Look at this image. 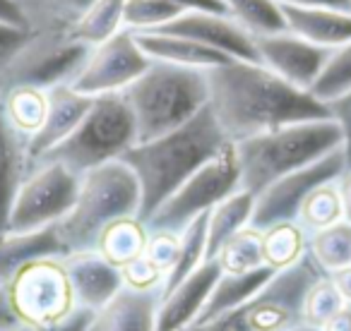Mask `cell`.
<instances>
[{"mask_svg": "<svg viewBox=\"0 0 351 331\" xmlns=\"http://www.w3.org/2000/svg\"><path fill=\"white\" fill-rule=\"evenodd\" d=\"M77 190L80 176L68 166L58 161H36L15 195L8 216V230L29 233L60 224L73 209Z\"/></svg>", "mask_w": 351, "mask_h": 331, "instance_id": "obj_10", "label": "cell"}, {"mask_svg": "<svg viewBox=\"0 0 351 331\" xmlns=\"http://www.w3.org/2000/svg\"><path fill=\"white\" fill-rule=\"evenodd\" d=\"M142 192L135 173L121 159L92 168L80 176V190L73 209L58 226L68 254L89 252L108 224L123 216H140Z\"/></svg>", "mask_w": 351, "mask_h": 331, "instance_id": "obj_5", "label": "cell"}, {"mask_svg": "<svg viewBox=\"0 0 351 331\" xmlns=\"http://www.w3.org/2000/svg\"><path fill=\"white\" fill-rule=\"evenodd\" d=\"M215 262L219 264L221 274H250L263 269V230L245 226L217 250Z\"/></svg>", "mask_w": 351, "mask_h": 331, "instance_id": "obj_32", "label": "cell"}, {"mask_svg": "<svg viewBox=\"0 0 351 331\" xmlns=\"http://www.w3.org/2000/svg\"><path fill=\"white\" fill-rule=\"evenodd\" d=\"M178 248H181V235L178 233H173V230H149L145 257L159 272H164L169 276V272L176 264V257H178Z\"/></svg>", "mask_w": 351, "mask_h": 331, "instance_id": "obj_39", "label": "cell"}, {"mask_svg": "<svg viewBox=\"0 0 351 331\" xmlns=\"http://www.w3.org/2000/svg\"><path fill=\"white\" fill-rule=\"evenodd\" d=\"M344 305L346 302L341 300L339 291H337L335 283L330 281V276L315 278V281L308 286L306 295H303V302H301L303 324L320 331Z\"/></svg>", "mask_w": 351, "mask_h": 331, "instance_id": "obj_37", "label": "cell"}, {"mask_svg": "<svg viewBox=\"0 0 351 331\" xmlns=\"http://www.w3.org/2000/svg\"><path fill=\"white\" fill-rule=\"evenodd\" d=\"M255 197L245 190H239L221 200L207 211V259H215L217 250L239 230L250 226Z\"/></svg>", "mask_w": 351, "mask_h": 331, "instance_id": "obj_27", "label": "cell"}, {"mask_svg": "<svg viewBox=\"0 0 351 331\" xmlns=\"http://www.w3.org/2000/svg\"><path fill=\"white\" fill-rule=\"evenodd\" d=\"M0 20H3V22H10V25H17V27H22V29H25L20 12L15 10V5H12L10 0H0Z\"/></svg>", "mask_w": 351, "mask_h": 331, "instance_id": "obj_50", "label": "cell"}, {"mask_svg": "<svg viewBox=\"0 0 351 331\" xmlns=\"http://www.w3.org/2000/svg\"><path fill=\"white\" fill-rule=\"evenodd\" d=\"M94 98L84 96V94L75 92L70 84H60V87L49 89V111H46V120L41 125V130L29 140V159L32 166L39 159H44L49 151H53L60 142H65L77 125L82 122V118L87 116L89 106Z\"/></svg>", "mask_w": 351, "mask_h": 331, "instance_id": "obj_17", "label": "cell"}, {"mask_svg": "<svg viewBox=\"0 0 351 331\" xmlns=\"http://www.w3.org/2000/svg\"><path fill=\"white\" fill-rule=\"evenodd\" d=\"M241 190L260 195L274 181L306 168L322 156L341 149V132L332 118L284 125L236 142Z\"/></svg>", "mask_w": 351, "mask_h": 331, "instance_id": "obj_3", "label": "cell"}, {"mask_svg": "<svg viewBox=\"0 0 351 331\" xmlns=\"http://www.w3.org/2000/svg\"><path fill=\"white\" fill-rule=\"evenodd\" d=\"M17 319L12 317L10 312V305H8V297H5V291L0 288V331H8L10 326H15Z\"/></svg>", "mask_w": 351, "mask_h": 331, "instance_id": "obj_49", "label": "cell"}, {"mask_svg": "<svg viewBox=\"0 0 351 331\" xmlns=\"http://www.w3.org/2000/svg\"><path fill=\"white\" fill-rule=\"evenodd\" d=\"M226 144L231 142H226L210 108H202L178 130L130 146L121 161L130 166L140 183V219H149L193 173L200 171Z\"/></svg>", "mask_w": 351, "mask_h": 331, "instance_id": "obj_2", "label": "cell"}, {"mask_svg": "<svg viewBox=\"0 0 351 331\" xmlns=\"http://www.w3.org/2000/svg\"><path fill=\"white\" fill-rule=\"evenodd\" d=\"M221 5L226 8L231 20L239 22L253 36L287 31L282 5L277 0H221Z\"/></svg>", "mask_w": 351, "mask_h": 331, "instance_id": "obj_34", "label": "cell"}, {"mask_svg": "<svg viewBox=\"0 0 351 331\" xmlns=\"http://www.w3.org/2000/svg\"><path fill=\"white\" fill-rule=\"evenodd\" d=\"M121 276H123V286L132 288V291H156V288L164 291L166 274L159 272L145 254L132 259L125 267H121Z\"/></svg>", "mask_w": 351, "mask_h": 331, "instance_id": "obj_40", "label": "cell"}, {"mask_svg": "<svg viewBox=\"0 0 351 331\" xmlns=\"http://www.w3.org/2000/svg\"><path fill=\"white\" fill-rule=\"evenodd\" d=\"M327 113L339 125L341 132V154H344L346 168H351V89L341 92L339 96L325 101Z\"/></svg>", "mask_w": 351, "mask_h": 331, "instance_id": "obj_41", "label": "cell"}, {"mask_svg": "<svg viewBox=\"0 0 351 331\" xmlns=\"http://www.w3.org/2000/svg\"><path fill=\"white\" fill-rule=\"evenodd\" d=\"M135 118L137 142L178 130L207 108L205 70L154 63L121 92Z\"/></svg>", "mask_w": 351, "mask_h": 331, "instance_id": "obj_4", "label": "cell"}, {"mask_svg": "<svg viewBox=\"0 0 351 331\" xmlns=\"http://www.w3.org/2000/svg\"><path fill=\"white\" fill-rule=\"evenodd\" d=\"M274 274L277 272H272L269 267L255 269V272H250V274H221V276L217 278L215 288H212L210 297H207L205 307H202L200 317L195 319V324L212 321L219 315H224V312L248 302Z\"/></svg>", "mask_w": 351, "mask_h": 331, "instance_id": "obj_25", "label": "cell"}, {"mask_svg": "<svg viewBox=\"0 0 351 331\" xmlns=\"http://www.w3.org/2000/svg\"><path fill=\"white\" fill-rule=\"evenodd\" d=\"M44 257H68V250L58 235V226L29 233H0V288L25 264Z\"/></svg>", "mask_w": 351, "mask_h": 331, "instance_id": "obj_21", "label": "cell"}, {"mask_svg": "<svg viewBox=\"0 0 351 331\" xmlns=\"http://www.w3.org/2000/svg\"><path fill=\"white\" fill-rule=\"evenodd\" d=\"M344 168H346L344 154H341V149H337V151H332V154L322 156L315 163L306 166V168H298V171L274 181L272 185L265 187L260 195H255L250 226L263 230L272 224L296 221L303 200H306L315 187L337 181V178L344 173Z\"/></svg>", "mask_w": 351, "mask_h": 331, "instance_id": "obj_13", "label": "cell"}, {"mask_svg": "<svg viewBox=\"0 0 351 331\" xmlns=\"http://www.w3.org/2000/svg\"><path fill=\"white\" fill-rule=\"evenodd\" d=\"M291 331H317V329H313V326H306V324H301V326H296V329H291Z\"/></svg>", "mask_w": 351, "mask_h": 331, "instance_id": "obj_51", "label": "cell"}, {"mask_svg": "<svg viewBox=\"0 0 351 331\" xmlns=\"http://www.w3.org/2000/svg\"><path fill=\"white\" fill-rule=\"evenodd\" d=\"M253 39L260 65L291 82L293 87L308 89V92L315 87L332 53L330 49L311 44L291 31H277V34L253 36Z\"/></svg>", "mask_w": 351, "mask_h": 331, "instance_id": "obj_14", "label": "cell"}, {"mask_svg": "<svg viewBox=\"0 0 351 331\" xmlns=\"http://www.w3.org/2000/svg\"><path fill=\"white\" fill-rule=\"evenodd\" d=\"M149 238V228L140 216H123L108 224L97 240V252L113 267H125L132 259L142 257Z\"/></svg>", "mask_w": 351, "mask_h": 331, "instance_id": "obj_26", "label": "cell"}, {"mask_svg": "<svg viewBox=\"0 0 351 331\" xmlns=\"http://www.w3.org/2000/svg\"><path fill=\"white\" fill-rule=\"evenodd\" d=\"M308 252V233L298 221H282L263 228V259L272 272L298 264Z\"/></svg>", "mask_w": 351, "mask_h": 331, "instance_id": "obj_29", "label": "cell"}, {"mask_svg": "<svg viewBox=\"0 0 351 331\" xmlns=\"http://www.w3.org/2000/svg\"><path fill=\"white\" fill-rule=\"evenodd\" d=\"M65 269H68L70 286H73L77 307H82V310H101L123 288L121 269L106 262L97 250L68 254L65 257Z\"/></svg>", "mask_w": 351, "mask_h": 331, "instance_id": "obj_18", "label": "cell"}, {"mask_svg": "<svg viewBox=\"0 0 351 331\" xmlns=\"http://www.w3.org/2000/svg\"><path fill=\"white\" fill-rule=\"evenodd\" d=\"M154 31L186 36L191 41L207 46L231 60H253L258 63L253 34L243 29L239 22L231 20L226 12H183L173 22Z\"/></svg>", "mask_w": 351, "mask_h": 331, "instance_id": "obj_15", "label": "cell"}, {"mask_svg": "<svg viewBox=\"0 0 351 331\" xmlns=\"http://www.w3.org/2000/svg\"><path fill=\"white\" fill-rule=\"evenodd\" d=\"M241 190V171L234 144H226L200 171H195L183 183L149 219L145 221L149 230H173L181 233L193 219L207 214L221 200Z\"/></svg>", "mask_w": 351, "mask_h": 331, "instance_id": "obj_9", "label": "cell"}, {"mask_svg": "<svg viewBox=\"0 0 351 331\" xmlns=\"http://www.w3.org/2000/svg\"><path fill=\"white\" fill-rule=\"evenodd\" d=\"M135 39L147 58L154 63H169L191 70H212L231 60L217 51L207 49V46L197 44V41L169 34V31H142V34H135Z\"/></svg>", "mask_w": 351, "mask_h": 331, "instance_id": "obj_23", "label": "cell"}, {"mask_svg": "<svg viewBox=\"0 0 351 331\" xmlns=\"http://www.w3.org/2000/svg\"><path fill=\"white\" fill-rule=\"evenodd\" d=\"M89 46L77 44L68 34H29L5 72L0 75V92L12 87L49 89L73 84L89 55Z\"/></svg>", "mask_w": 351, "mask_h": 331, "instance_id": "obj_11", "label": "cell"}, {"mask_svg": "<svg viewBox=\"0 0 351 331\" xmlns=\"http://www.w3.org/2000/svg\"><path fill=\"white\" fill-rule=\"evenodd\" d=\"M337 190H339L344 221L346 224H351V168H344V173L337 178Z\"/></svg>", "mask_w": 351, "mask_h": 331, "instance_id": "obj_46", "label": "cell"}, {"mask_svg": "<svg viewBox=\"0 0 351 331\" xmlns=\"http://www.w3.org/2000/svg\"><path fill=\"white\" fill-rule=\"evenodd\" d=\"M3 291L17 324L56 326L77 310L65 257H44L25 264Z\"/></svg>", "mask_w": 351, "mask_h": 331, "instance_id": "obj_8", "label": "cell"}, {"mask_svg": "<svg viewBox=\"0 0 351 331\" xmlns=\"http://www.w3.org/2000/svg\"><path fill=\"white\" fill-rule=\"evenodd\" d=\"M135 144V118L123 94H104V96H94L77 130L39 161H58L68 166L73 173L84 176L92 168L118 161Z\"/></svg>", "mask_w": 351, "mask_h": 331, "instance_id": "obj_7", "label": "cell"}, {"mask_svg": "<svg viewBox=\"0 0 351 331\" xmlns=\"http://www.w3.org/2000/svg\"><path fill=\"white\" fill-rule=\"evenodd\" d=\"M351 89V41L341 44L339 49H332L330 60H327L325 70L317 77L315 87L311 89L313 96H317L322 103L330 98L339 96L341 92Z\"/></svg>", "mask_w": 351, "mask_h": 331, "instance_id": "obj_38", "label": "cell"}, {"mask_svg": "<svg viewBox=\"0 0 351 331\" xmlns=\"http://www.w3.org/2000/svg\"><path fill=\"white\" fill-rule=\"evenodd\" d=\"M205 77L207 108L231 144L284 125L330 118L313 92L293 87L253 60H229L205 70Z\"/></svg>", "mask_w": 351, "mask_h": 331, "instance_id": "obj_1", "label": "cell"}, {"mask_svg": "<svg viewBox=\"0 0 351 331\" xmlns=\"http://www.w3.org/2000/svg\"><path fill=\"white\" fill-rule=\"evenodd\" d=\"M221 269L215 259H207L195 274L181 281L171 293L161 295L159 315H156V331H183L200 317Z\"/></svg>", "mask_w": 351, "mask_h": 331, "instance_id": "obj_16", "label": "cell"}, {"mask_svg": "<svg viewBox=\"0 0 351 331\" xmlns=\"http://www.w3.org/2000/svg\"><path fill=\"white\" fill-rule=\"evenodd\" d=\"M92 315L94 312L89 310H82V307H77V310L73 312V315L68 317L65 321H60V324L56 326H29V324H15L10 326L8 331H87L89 321H92Z\"/></svg>", "mask_w": 351, "mask_h": 331, "instance_id": "obj_43", "label": "cell"}, {"mask_svg": "<svg viewBox=\"0 0 351 331\" xmlns=\"http://www.w3.org/2000/svg\"><path fill=\"white\" fill-rule=\"evenodd\" d=\"M277 3L289 8H335L351 12V0H277Z\"/></svg>", "mask_w": 351, "mask_h": 331, "instance_id": "obj_45", "label": "cell"}, {"mask_svg": "<svg viewBox=\"0 0 351 331\" xmlns=\"http://www.w3.org/2000/svg\"><path fill=\"white\" fill-rule=\"evenodd\" d=\"M149 65L152 60L140 49L135 34L123 29L113 39L104 41L89 51L82 70L70 87L92 98L104 96V94H121Z\"/></svg>", "mask_w": 351, "mask_h": 331, "instance_id": "obj_12", "label": "cell"}, {"mask_svg": "<svg viewBox=\"0 0 351 331\" xmlns=\"http://www.w3.org/2000/svg\"><path fill=\"white\" fill-rule=\"evenodd\" d=\"M296 221L306 228L308 235L315 233V230L330 228V226L339 224V221H344L339 190H337V181L315 187V190L303 200Z\"/></svg>", "mask_w": 351, "mask_h": 331, "instance_id": "obj_35", "label": "cell"}, {"mask_svg": "<svg viewBox=\"0 0 351 331\" xmlns=\"http://www.w3.org/2000/svg\"><path fill=\"white\" fill-rule=\"evenodd\" d=\"M308 254L313 262L330 276L337 269L351 264V224L339 221L330 228L315 230L308 235Z\"/></svg>", "mask_w": 351, "mask_h": 331, "instance_id": "obj_33", "label": "cell"}, {"mask_svg": "<svg viewBox=\"0 0 351 331\" xmlns=\"http://www.w3.org/2000/svg\"><path fill=\"white\" fill-rule=\"evenodd\" d=\"M29 142L8 122L0 103V233L8 230L12 202L20 190L22 181L32 171Z\"/></svg>", "mask_w": 351, "mask_h": 331, "instance_id": "obj_22", "label": "cell"}, {"mask_svg": "<svg viewBox=\"0 0 351 331\" xmlns=\"http://www.w3.org/2000/svg\"><path fill=\"white\" fill-rule=\"evenodd\" d=\"M0 103L8 122L29 142L46 120L49 92L36 87H12L0 92Z\"/></svg>", "mask_w": 351, "mask_h": 331, "instance_id": "obj_28", "label": "cell"}, {"mask_svg": "<svg viewBox=\"0 0 351 331\" xmlns=\"http://www.w3.org/2000/svg\"><path fill=\"white\" fill-rule=\"evenodd\" d=\"M320 331H351V305H344Z\"/></svg>", "mask_w": 351, "mask_h": 331, "instance_id": "obj_48", "label": "cell"}, {"mask_svg": "<svg viewBox=\"0 0 351 331\" xmlns=\"http://www.w3.org/2000/svg\"><path fill=\"white\" fill-rule=\"evenodd\" d=\"M164 291H132L123 286L113 300L92 315L87 331H156Z\"/></svg>", "mask_w": 351, "mask_h": 331, "instance_id": "obj_19", "label": "cell"}, {"mask_svg": "<svg viewBox=\"0 0 351 331\" xmlns=\"http://www.w3.org/2000/svg\"><path fill=\"white\" fill-rule=\"evenodd\" d=\"M183 12H226L221 0H169Z\"/></svg>", "mask_w": 351, "mask_h": 331, "instance_id": "obj_44", "label": "cell"}, {"mask_svg": "<svg viewBox=\"0 0 351 331\" xmlns=\"http://www.w3.org/2000/svg\"><path fill=\"white\" fill-rule=\"evenodd\" d=\"M27 39H29V31L27 29L0 20V75L5 72V68L15 58L17 51L25 46Z\"/></svg>", "mask_w": 351, "mask_h": 331, "instance_id": "obj_42", "label": "cell"}, {"mask_svg": "<svg viewBox=\"0 0 351 331\" xmlns=\"http://www.w3.org/2000/svg\"><path fill=\"white\" fill-rule=\"evenodd\" d=\"M287 31L322 49H339L351 41V12L335 8H289L282 5Z\"/></svg>", "mask_w": 351, "mask_h": 331, "instance_id": "obj_20", "label": "cell"}, {"mask_svg": "<svg viewBox=\"0 0 351 331\" xmlns=\"http://www.w3.org/2000/svg\"><path fill=\"white\" fill-rule=\"evenodd\" d=\"M29 34H68L92 0H10Z\"/></svg>", "mask_w": 351, "mask_h": 331, "instance_id": "obj_24", "label": "cell"}, {"mask_svg": "<svg viewBox=\"0 0 351 331\" xmlns=\"http://www.w3.org/2000/svg\"><path fill=\"white\" fill-rule=\"evenodd\" d=\"M181 15V8H176L169 0H125V5H123V29L132 31V34L154 31Z\"/></svg>", "mask_w": 351, "mask_h": 331, "instance_id": "obj_36", "label": "cell"}, {"mask_svg": "<svg viewBox=\"0 0 351 331\" xmlns=\"http://www.w3.org/2000/svg\"><path fill=\"white\" fill-rule=\"evenodd\" d=\"M330 281L335 283V288L339 291L341 300L346 302V305H351V264L344 269H337V272L330 274Z\"/></svg>", "mask_w": 351, "mask_h": 331, "instance_id": "obj_47", "label": "cell"}, {"mask_svg": "<svg viewBox=\"0 0 351 331\" xmlns=\"http://www.w3.org/2000/svg\"><path fill=\"white\" fill-rule=\"evenodd\" d=\"M123 5L125 0H92V5L70 27L68 36L89 49L113 39L123 31Z\"/></svg>", "mask_w": 351, "mask_h": 331, "instance_id": "obj_30", "label": "cell"}, {"mask_svg": "<svg viewBox=\"0 0 351 331\" xmlns=\"http://www.w3.org/2000/svg\"><path fill=\"white\" fill-rule=\"evenodd\" d=\"M327 276L313 257L277 272L248 302L224 312L205 324H193L183 331H291L303 324L301 302L315 278Z\"/></svg>", "mask_w": 351, "mask_h": 331, "instance_id": "obj_6", "label": "cell"}, {"mask_svg": "<svg viewBox=\"0 0 351 331\" xmlns=\"http://www.w3.org/2000/svg\"><path fill=\"white\" fill-rule=\"evenodd\" d=\"M178 235H181V248L173 269L164 281V295L207 262V214L193 219Z\"/></svg>", "mask_w": 351, "mask_h": 331, "instance_id": "obj_31", "label": "cell"}]
</instances>
